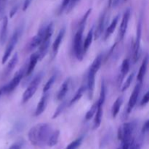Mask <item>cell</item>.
Listing matches in <instances>:
<instances>
[{
	"label": "cell",
	"instance_id": "cell-1",
	"mask_svg": "<svg viewBox=\"0 0 149 149\" xmlns=\"http://www.w3.org/2000/svg\"><path fill=\"white\" fill-rule=\"evenodd\" d=\"M52 132V127L49 124L40 123L31 128L28 137L32 145L36 146H43L47 144Z\"/></svg>",
	"mask_w": 149,
	"mask_h": 149
},
{
	"label": "cell",
	"instance_id": "cell-2",
	"mask_svg": "<svg viewBox=\"0 0 149 149\" xmlns=\"http://www.w3.org/2000/svg\"><path fill=\"white\" fill-rule=\"evenodd\" d=\"M92 11V9H89L84 16L81 18L79 25L78 29L76 33L74 39V52L75 54V56L79 61H81L84 58V52H83V33H84V28H85L86 22L87 18L90 15V13Z\"/></svg>",
	"mask_w": 149,
	"mask_h": 149
},
{
	"label": "cell",
	"instance_id": "cell-3",
	"mask_svg": "<svg viewBox=\"0 0 149 149\" xmlns=\"http://www.w3.org/2000/svg\"><path fill=\"white\" fill-rule=\"evenodd\" d=\"M103 54H100L95 58V59L93 61L90 70L88 71V75H87V94H88L89 99H92L94 95L95 90V75L96 73L99 71L100 66L103 63Z\"/></svg>",
	"mask_w": 149,
	"mask_h": 149
},
{
	"label": "cell",
	"instance_id": "cell-4",
	"mask_svg": "<svg viewBox=\"0 0 149 149\" xmlns=\"http://www.w3.org/2000/svg\"><path fill=\"white\" fill-rule=\"evenodd\" d=\"M135 122H127L122 125L118 130V138L122 143H131L133 141V134L136 129Z\"/></svg>",
	"mask_w": 149,
	"mask_h": 149
},
{
	"label": "cell",
	"instance_id": "cell-5",
	"mask_svg": "<svg viewBox=\"0 0 149 149\" xmlns=\"http://www.w3.org/2000/svg\"><path fill=\"white\" fill-rule=\"evenodd\" d=\"M23 26H19V27L17 28L15 32L13 33V36L10 38V41H9L8 44L7 45V47L5 49V52H4V55H3L2 60H1V63L4 64L7 61V60L9 59L10 56L11 55V53L13 52V49H14L15 47L17 45V42L19 40V38L21 36L22 33H23Z\"/></svg>",
	"mask_w": 149,
	"mask_h": 149
},
{
	"label": "cell",
	"instance_id": "cell-6",
	"mask_svg": "<svg viewBox=\"0 0 149 149\" xmlns=\"http://www.w3.org/2000/svg\"><path fill=\"white\" fill-rule=\"evenodd\" d=\"M54 31V24L53 23H49L47 26H46V29H45V36H44V39L42 40V43L39 45V60H42L45 55H47L48 52V49H49V44H50V39L52 36V33Z\"/></svg>",
	"mask_w": 149,
	"mask_h": 149
},
{
	"label": "cell",
	"instance_id": "cell-7",
	"mask_svg": "<svg viewBox=\"0 0 149 149\" xmlns=\"http://www.w3.org/2000/svg\"><path fill=\"white\" fill-rule=\"evenodd\" d=\"M42 77H43V72H40L34 77L33 80L31 81L29 87H27L25 92L23 93V97H22V102L23 103L29 101L31 98L33 96L37 90L38 87L42 81Z\"/></svg>",
	"mask_w": 149,
	"mask_h": 149
},
{
	"label": "cell",
	"instance_id": "cell-8",
	"mask_svg": "<svg viewBox=\"0 0 149 149\" xmlns=\"http://www.w3.org/2000/svg\"><path fill=\"white\" fill-rule=\"evenodd\" d=\"M24 71L25 68H20V69L16 73L15 75L14 76V77L12 79L11 81L1 88L2 93H4V94H8V93H12V92L17 87V85L20 84V81H21V79H23V76H24L25 74Z\"/></svg>",
	"mask_w": 149,
	"mask_h": 149
},
{
	"label": "cell",
	"instance_id": "cell-9",
	"mask_svg": "<svg viewBox=\"0 0 149 149\" xmlns=\"http://www.w3.org/2000/svg\"><path fill=\"white\" fill-rule=\"evenodd\" d=\"M141 85H142V83L138 82L135 85L133 92H132V95H130V97L129 99V102H128L127 108V114H129L132 111V110L134 109L135 105H136L138 97H139L140 93H141Z\"/></svg>",
	"mask_w": 149,
	"mask_h": 149
},
{
	"label": "cell",
	"instance_id": "cell-10",
	"mask_svg": "<svg viewBox=\"0 0 149 149\" xmlns=\"http://www.w3.org/2000/svg\"><path fill=\"white\" fill-rule=\"evenodd\" d=\"M141 34H142V23H141V20H140L139 23H138V27H137L136 39H135V44H134L133 60L135 63L138 61L140 56V47H141Z\"/></svg>",
	"mask_w": 149,
	"mask_h": 149
},
{
	"label": "cell",
	"instance_id": "cell-11",
	"mask_svg": "<svg viewBox=\"0 0 149 149\" xmlns=\"http://www.w3.org/2000/svg\"><path fill=\"white\" fill-rule=\"evenodd\" d=\"M130 15H131V11L130 9H127L126 11L124 13L123 16H122V22H121L120 27H119V39L122 40L124 39L125 36V33H126L127 30L128 24H129V20L130 18Z\"/></svg>",
	"mask_w": 149,
	"mask_h": 149
},
{
	"label": "cell",
	"instance_id": "cell-12",
	"mask_svg": "<svg viewBox=\"0 0 149 149\" xmlns=\"http://www.w3.org/2000/svg\"><path fill=\"white\" fill-rule=\"evenodd\" d=\"M45 29H46V26H43V27L40 28L38 33H36V36H33L31 40L30 43L29 45V50H33L35 48L39 47V45L42 43V40L44 39V36H45Z\"/></svg>",
	"mask_w": 149,
	"mask_h": 149
},
{
	"label": "cell",
	"instance_id": "cell-13",
	"mask_svg": "<svg viewBox=\"0 0 149 149\" xmlns=\"http://www.w3.org/2000/svg\"><path fill=\"white\" fill-rule=\"evenodd\" d=\"M49 95V92H45V93H43V95H42L40 100H39V103H38L36 111H35L34 115L36 116H40V115L45 111V109H46L47 108V106Z\"/></svg>",
	"mask_w": 149,
	"mask_h": 149
},
{
	"label": "cell",
	"instance_id": "cell-14",
	"mask_svg": "<svg viewBox=\"0 0 149 149\" xmlns=\"http://www.w3.org/2000/svg\"><path fill=\"white\" fill-rule=\"evenodd\" d=\"M65 28L63 27L60 30L58 36L55 38V41H54L53 44H52V56H53V58H55L56 56L57 53H58V49H59L60 46L61 45V42H62L64 36H65Z\"/></svg>",
	"mask_w": 149,
	"mask_h": 149
},
{
	"label": "cell",
	"instance_id": "cell-15",
	"mask_svg": "<svg viewBox=\"0 0 149 149\" xmlns=\"http://www.w3.org/2000/svg\"><path fill=\"white\" fill-rule=\"evenodd\" d=\"M106 13H107V10H104V11L101 13L100 17H99L97 29H96L95 32L94 33V36L95 39H98V38L101 36L102 33H103V29H104L105 26V21H106Z\"/></svg>",
	"mask_w": 149,
	"mask_h": 149
},
{
	"label": "cell",
	"instance_id": "cell-16",
	"mask_svg": "<svg viewBox=\"0 0 149 149\" xmlns=\"http://www.w3.org/2000/svg\"><path fill=\"white\" fill-rule=\"evenodd\" d=\"M71 78H68L65 79L62 84V85L60 87V90L58 91V95H57V99L58 100H61L65 97L66 94L68 93V90H69L70 87H71Z\"/></svg>",
	"mask_w": 149,
	"mask_h": 149
},
{
	"label": "cell",
	"instance_id": "cell-17",
	"mask_svg": "<svg viewBox=\"0 0 149 149\" xmlns=\"http://www.w3.org/2000/svg\"><path fill=\"white\" fill-rule=\"evenodd\" d=\"M39 60V53H38V52H34V53H33L31 55L30 60H29V66H28V68H26V76H30L31 74L33 73V70H34L35 67H36Z\"/></svg>",
	"mask_w": 149,
	"mask_h": 149
},
{
	"label": "cell",
	"instance_id": "cell-18",
	"mask_svg": "<svg viewBox=\"0 0 149 149\" xmlns=\"http://www.w3.org/2000/svg\"><path fill=\"white\" fill-rule=\"evenodd\" d=\"M130 65V60L128 58L124 60L120 68V74L119 76V84H120L122 82L124 79L125 78L126 75L129 72Z\"/></svg>",
	"mask_w": 149,
	"mask_h": 149
},
{
	"label": "cell",
	"instance_id": "cell-19",
	"mask_svg": "<svg viewBox=\"0 0 149 149\" xmlns=\"http://www.w3.org/2000/svg\"><path fill=\"white\" fill-rule=\"evenodd\" d=\"M148 55H146L145 58H144L142 64H141V67H140L139 71H138V77H137V79H138V82L142 83L144 77H145L146 74L147 68H148Z\"/></svg>",
	"mask_w": 149,
	"mask_h": 149
},
{
	"label": "cell",
	"instance_id": "cell-20",
	"mask_svg": "<svg viewBox=\"0 0 149 149\" xmlns=\"http://www.w3.org/2000/svg\"><path fill=\"white\" fill-rule=\"evenodd\" d=\"M7 27H8V18L7 16H4L1 24V31H0V44L3 45L6 41L7 36Z\"/></svg>",
	"mask_w": 149,
	"mask_h": 149
},
{
	"label": "cell",
	"instance_id": "cell-21",
	"mask_svg": "<svg viewBox=\"0 0 149 149\" xmlns=\"http://www.w3.org/2000/svg\"><path fill=\"white\" fill-rule=\"evenodd\" d=\"M17 61H18V55L16 52L15 54H14L12 58L10 59V62L7 64V67L5 68V71H4V76L5 77H7L8 75H10L11 74L12 71H13V69L15 68V65H17Z\"/></svg>",
	"mask_w": 149,
	"mask_h": 149
},
{
	"label": "cell",
	"instance_id": "cell-22",
	"mask_svg": "<svg viewBox=\"0 0 149 149\" xmlns=\"http://www.w3.org/2000/svg\"><path fill=\"white\" fill-rule=\"evenodd\" d=\"M119 20V15H116V17L113 19V20L111 21V24L109 25V26L107 28V29H106V32H105V35H104L105 40L109 39V38L111 36V35H112V33H113V31H114L115 29H116V26H117Z\"/></svg>",
	"mask_w": 149,
	"mask_h": 149
},
{
	"label": "cell",
	"instance_id": "cell-23",
	"mask_svg": "<svg viewBox=\"0 0 149 149\" xmlns=\"http://www.w3.org/2000/svg\"><path fill=\"white\" fill-rule=\"evenodd\" d=\"M103 117V106L97 104V109L95 114L94 122H93V130H95L100 127Z\"/></svg>",
	"mask_w": 149,
	"mask_h": 149
},
{
	"label": "cell",
	"instance_id": "cell-24",
	"mask_svg": "<svg viewBox=\"0 0 149 149\" xmlns=\"http://www.w3.org/2000/svg\"><path fill=\"white\" fill-rule=\"evenodd\" d=\"M93 37H94V29L93 28L89 31L85 40H84V42H83V52H84V54H85L90 48V45L93 42Z\"/></svg>",
	"mask_w": 149,
	"mask_h": 149
},
{
	"label": "cell",
	"instance_id": "cell-25",
	"mask_svg": "<svg viewBox=\"0 0 149 149\" xmlns=\"http://www.w3.org/2000/svg\"><path fill=\"white\" fill-rule=\"evenodd\" d=\"M122 103H123V97L122 96H120L115 100L111 108V114L113 118H115L118 115Z\"/></svg>",
	"mask_w": 149,
	"mask_h": 149
},
{
	"label": "cell",
	"instance_id": "cell-26",
	"mask_svg": "<svg viewBox=\"0 0 149 149\" xmlns=\"http://www.w3.org/2000/svg\"><path fill=\"white\" fill-rule=\"evenodd\" d=\"M59 137H60L59 130L52 131L50 136H49V139H48L47 143V145L49 147H52L54 146H55L57 143H58V140H59Z\"/></svg>",
	"mask_w": 149,
	"mask_h": 149
},
{
	"label": "cell",
	"instance_id": "cell-27",
	"mask_svg": "<svg viewBox=\"0 0 149 149\" xmlns=\"http://www.w3.org/2000/svg\"><path fill=\"white\" fill-rule=\"evenodd\" d=\"M85 90H86V86L81 85V87L78 89V90L77 91L76 94L74 95V97H72V99L71 100V101L69 102V105H68V106H72V105H74L76 102L78 101V100H79L81 97H82V95H84Z\"/></svg>",
	"mask_w": 149,
	"mask_h": 149
},
{
	"label": "cell",
	"instance_id": "cell-28",
	"mask_svg": "<svg viewBox=\"0 0 149 149\" xmlns=\"http://www.w3.org/2000/svg\"><path fill=\"white\" fill-rule=\"evenodd\" d=\"M106 86L105 84V81H102L101 87H100V97L99 99L97 100V104L100 105V106H103L105 103V100H106Z\"/></svg>",
	"mask_w": 149,
	"mask_h": 149
},
{
	"label": "cell",
	"instance_id": "cell-29",
	"mask_svg": "<svg viewBox=\"0 0 149 149\" xmlns=\"http://www.w3.org/2000/svg\"><path fill=\"white\" fill-rule=\"evenodd\" d=\"M97 101H96L95 103L91 106V108L89 109V111L87 112V113H86L85 115L86 120L87 121L90 120V119L95 116V114L96 113V111H97Z\"/></svg>",
	"mask_w": 149,
	"mask_h": 149
},
{
	"label": "cell",
	"instance_id": "cell-30",
	"mask_svg": "<svg viewBox=\"0 0 149 149\" xmlns=\"http://www.w3.org/2000/svg\"><path fill=\"white\" fill-rule=\"evenodd\" d=\"M57 77L55 74H53L50 78L48 79V81H47V83L45 84V85L44 86V88H43V93H45V92H49V90L51 89V87H52V85L54 84L55 83V80H56Z\"/></svg>",
	"mask_w": 149,
	"mask_h": 149
},
{
	"label": "cell",
	"instance_id": "cell-31",
	"mask_svg": "<svg viewBox=\"0 0 149 149\" xmlns=\"http://www.w3.org/2000/svg\"><path fill=\"white\" fill-rule=\"evenodd\" d=\"M134 77H135V73H132L131 74H130L129 77H127V79H126L125 82L124 83L123 85L122 86V89H121V91L125 92L130 87L131 84L132 82V80H133Z\"/></svg>",
	"mask_w": 149,
	"mask_h": 149
},
{
	"label": "cell",
	"instance_id": "cell-32",
	"mask_svg": "<svg viewBox=\"0 0 149 149\" xmlns=\"http://www.w3.org/2000/svg\"><path fill=\"white\" fill-rule=\"evenodd\" d=\"M66 106H67V102L66 101L63 102V103H61V104L60 105L58 108H57L56 111H55V113H54V114H53V116H52V119H55V118L58 117V116H60V115L61 114V113H62V112L64 111L65 108L66 107Z\"/></svg>",
	"mask_w": 149,
	"mask_h": 149
},
{
	"label": "cell",
	"instance_id": "cell-33",
	"mask_svg": "<svg viewBox=\"0 0 149 149\" xmlns=\"http://www.w3.org/2000/svg\"><path fill=\"white\" fill-rule=\"evenodd\" d=\"M82 140H83L82 137L77 138V139H76L75 141L71 142V143L67 146L66 149H77L80 146V145H81V142H82Z\"/></svg>",
	"mask_w": 149,
	"mask_h": 149
},
{
	"label": "cell",
	"instance_id": "cell-34",
	"mask_svg": "<svg viewBox=\"0 0 149 149\" xmlns=\"http://www.w3.org/2000/svg\"><path fill=\"white\" fill-rule=\"evenodd\" d=\"M110 135H106V136L104 137V138L102 139V141L100 142V149L103 148L105 146H106V145H107L108 143H109V140H110Z\"/></svg>",
	"mask_w": 149,
	"mask_h": 149
},
{
	"label": "cell",
	"instance_id": "cell-35",
	"mask_svg": "<svg viewBox=\"0 0 149 149\" xmlns=\"http://www.w3.org/2000/svg\"><path fill=\"white\" fill-rule=\"evenodd\" d=\"M141 143L136 141L135 139H133V141L131 143L129 149H141Z\"/></svg>",
	"mask_w": 149,
	"mask_h": 149
},
{
	"label": "cell",
	"instance_id": "cell-36",
	"mask_svg": "<svg viewBox=\"0 0 149 149\" xmlns=\"http://www.w3.org/2000/svg\"><path fill=\"white\" fill-rule=\"evenodd\" d=\"M148 101H149V92H147V93H146L145 95L143 96V97L140 105H141V106H145L146 105L148 104Z\"/></svg>",
	"mask_w": 149,
	"mask_h": 149
},
{
	"label": "cell",
	"instance_id": "cell-37",
	"mask_svg": "<svg viewBox=\"0 0 149 149\" xmlns=\"http://www.w3.org/2000/svg\"><path fill=\"white\" fill-rule=\"evenodd\" d=\"M70 1H71V0H63L62 4H61V8H60V13H61L62 12H63L64 10H66L68 4H69Z\"/></svg>",
	"mask_w": 149,
	"mask_h": 149
},
{
	"label": "cell",
	"instance_id": "cell-38",
	"mask_svg": "<svg viewBox=\"0 0 149 149\" xmlns=\"http://www.w3.org/2000/svg\"><path fill=\"white\" fill-rule=\"evenodd\" d=\"M79 1V0H71V1H70L69 4H68V7H67V9H66L67 11H68V12L71 11V10H72L73 8H74V6L77 4V3Z\"/></svg>",
	"mask_w": 149,
	"mask_h": 149
},
{
	"label": "cell",
	"instance_id": "cell-39",
	"mask_svg": "<svg viewBox=\"0 0 149 149\" xmlns=\"http://www.w3.org/2000/svg\"><path fill=\"white\" fill-rule=\"evenodd\" d=\"M22 146H23V143L21 141H18L13 144L9 149H21Z\"/></svg>",
	"mask_w": 149,
	"mask_h": 149
},
{
	"label": "cell",
	"instance_id": "cell-40",
	"mask_svg": "<svg viewBox=\"0 0 149 149\" xmlns=\"http://www.w3.org/2000/svg\"><path fill=\"white\" fill-rule=\"evenodd\" d=\"M148 129H149V123H148V120H147L146 122H145V124H144L143 127L142 128V134H146L148 132Z\"/></svg>",
	"mask_w": 149,
	"mask_h": 149
},
{
	"label": "cell",
	"instance_id": "cell-41",
	"mask_svg": "<svg viewBox=\"0 0 149 149\" xmlns=\"http://www.w3.org/2000/svg\"><path fill=\"white\" fill-rule=\"evenodd\" d=\"M31 2V0H25L24 4H23V11L27 10L28 7H29V5H30Z\"/></svg>",
	"mask_w": 149,
	"mask_h": 149
},
{
	"label": "cell",
	"instance_id": "cell-42",
	"mask_svg": "<svg viewBox=\"0 0 149 149\" xmlns=\"http://www.w3.org/2000/svg\"><path fill=\"white\" fill-rule=\"evenodd\" d=\"M17 8H18V7H17V6H16V7H15L12 10L11 13H10V17H12L15 14V13L17 12Z\"/></svg>",
	"mask_w": 149,
	"mask_h": 149
},
{
	"label": "cell",
	"instance_id": "cell-43",
	"mask_svg": "<svg viewBox=\"0 0 149 149\" xmlns=\"http://www.w3.org/2000/svg\"><path fill=\"white\" fill-rule=\"evenodd\" d=\"M3 94V93H2V90H1V88L0 89V96L1 95Z\"/></svg>",
	"mask_w": 149,
	"mask_h": 149
},
{
	"label": "cell",
	"instance_id": "cell-44",
	"mask_svg": "<svg viewBox=\"0 0 149 149\" xmlns=\"http://www.w3.org/2000/svg\"><path fill=\"white\" fill-rule=\"evenodd\" d=\"M124 1H127V0H124Z\"/></svg>",
	"mask_w": 149,
	"mask_h": 149
}]
</instances>
